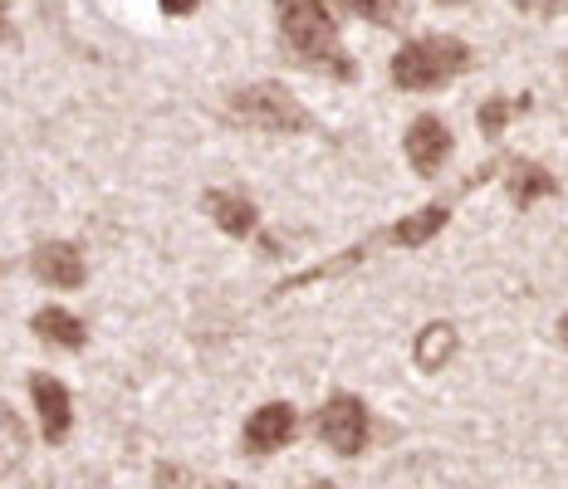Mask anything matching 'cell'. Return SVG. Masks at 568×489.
Listing matches in <instances>:
<instances>
[{
    "mask_svg": "<svg viewBox=\"0 0 568 489\" xmlns=\"http://www.w3.org/2000/svg\"><path fill=\"white\" fill-rule=\"evenodd\" d=\"M162 10H168V16H192V10L201 6V0H158Z\"/></svg>",
    "mask_w": 568,
    "mask_h": 489,
    "instance_id": "cell-19",
    "label": "cell"
},
{
    "mask_svg": "<svg viewBox=\"0 0 568 489\" xmlns=\"http://www.w3.org/2000/svg\"><path fill=\"white\" fill-rule=\"evenodd\" d=\"M231 118L245 128H260V133H304L310 128V113L280 89V83H251L231 99Z\"/></svg>",
    "mask_w": 568,
    "mask_h": 489,
    "instance_id": "cell-3",
    "label": "cell"
},
{
    "mask_svg": "<svg viewBox=\"0 0 568 489\" xmlns=\"http://www.w3.org/2000/svg\"><path fill=\"white\" fill-rule=\"evenodd\" d=\"M554 191H559V182H554L544 166H535V162L510 166V196L519 201V206H529V201H539V196H554Z\"/></svg>",
    "mask_w": 568,
    "mask_h": 489,
    "instance_id": "cell-11",
    "label": "cell"
},
{
    "mask_svg": "<svg viewBox=\"0 0 568 489\" xmlns=\"http://www.w3.org/2000/svg\"><path fill=\"white\" fill-rule=\"evenodd\" d=\"M6 34H10V26H6V16H0V40H6Z\"/></svg>",
    "mask_w": 568,
    "mask_h": 489,
    "instance_id": "cell-21",
    "label": "cell"
},
{
    "mask_svg": "<svg viewBox=\"0 0 568 489\" xmlns=\"http://www.w3.org/2000/svg\"><path fill=\"white\" fill-rule=\"evenodd\" d=\"M442 6H460V0H442Z\"/></svg>",
    "mask_w": 568,
    "mask_h": 489,
    "instance_id": "cell-23",
    "label": "cell"
},
{
    "mask_svg": "<svg viewBox=\"0 0 568 489\" xmlns=\"http://www.w3.org/2000/svg\"><path fill=\"white\" fill-rule=\"evenodd\" d=\"M34 333H40L44 343H59V348H69V353H79L84 348V324H79L74 314H64V308H40L34 314Z\"/></svg>",
    "mask_w": 568,
    "mask_h": 489,
    "instance_id": "cell-10",
    "label": "cell"
},
{
    "mask_svg": "<svg viewBox=\"0 0 568 489\" xmlns=\"http://www.w3.org/2000/svg\"><path fill=\"white\" fill-rule=\"evenodd\" d=\"M310 489H334V485H310Z\"/></svg>",
    "mask_w": 568,
    "mask_h": 489,
    "instance_id": "cell-22",
    "label": "cell"
},
{
    "mask_svg": "<svg viewBox=\"0 0 568 489\" xmlns=\"http://www.w3.org/2000/svg\"><path fill=\"white\" fill-rule=\"evenodd\" d=\"M158 489H221V485H206V480H196V475L176 470V465H162V470H158Z\"/></svg>",
    "mask_w": 568,
    "mask_h": 489,
    "instance_id": "cell-17",
    "label": "cell"
},
{
    "mask_svg": "<svg viewBox=\"0 0 568 489\" xmlns=\"http://www.w3.org/2000/svg\"><path fill=\"white\" fill-rule=\"evenodd\" d=\"M334 6L358 20H373V26H397L402 20V0H334Z\"/></svg>",
    "mask_w": 568,
    "mask_h": 489,
    "instance_id": "cell-15",
    "label": "cell"
},
{
    "mask_svg": "<svg viewBox=\"0 0 568 489\" xmlns=\"http://www.w3.org/2000/svg\"><path fill=\"white\" fill-rule=\"evenodd\" d=\"M559 338L568 343V314H564V324H559Z\"/></svg>",
    "mask_w": 568,
    "mask_h": 489,
    "instance_id": "cell-20",
    "label": "cell"
},
{
    "mask_svg": "<svg viewBox=\"0 0 568 489\" xmlns=\"http://www.w3.org/2000/svg\"><path fill=\"white\" fill-rule=\"evenodd\" d=\"M26 456V421L0 401V475H10Z\"/></svg>",
    "mask_w": 568,
    "mask_h": 489,
    "instance_id": "cell-13",
    "label": "cell"
},
{
    "mask_svg": "<svg viewBox=\"0 0 568 489\" xmlns=\"http://www.w3.org/2000/svg\"><path fill=\"white\" fill-rule=\"evenodd\" d=\"M318 436H324L338 456H358V450L368 446V411H363V401L338 391V397L318 411Z\"/></svg>",
    "mask_w": 568,
    "mask_h": 489,
    "instance_id": "cell-4",
    "label": "cell"
},
{
    "mask_svg": "<svg viewBox=\"0 0 568 489\" xmlns=\"http://www.w3.org/2000/svg\"><path fill=\"white\" fill-rule=\"evenodd\" d=\"M34 274H40L50 289H79V284H84V255L64 241L40 245L34 249Z\"/></svg>",
    "mask_w": 568,
    "mask_h": 489,
    "instance_id": "cell-8",
    "label": "cell"
},
{
    "mask_svg": "<svg viewBox=\"0 0 568 489\" xmlns=\"http://www.w3.org/2000/svg\"><path fill=\"white\" fill-rule=\"evenodd\" d=\"M446 157H452V128H446L442 118H432V113L417 118L412 133H407V162L417 166L422 176H436Z\"/></svg>",
    "mask_w": 568,
    "mask_h": 489,
    "instance_id": "cell-5",
    "label": "cell"
},
{
    "mask_svg": "<svg viewBox=\"0 0 568 489\" xmlns=\"http://www.w3.org/2000/svg\"><path fill=\"white\" fill-rule=\"evenodd\" d=\"M206 211L221 231L235 235V241L255 235V201L241 196V191H206Z\"/></svg>",
    "mask_w": 568,
    "mask_h": 489,
    "instance_id": "cell-9",
    "label": "cell"
},
{
    "mask_svg": "<svg viewBox=\"0 0 568 489\" xmlns=\"http://www.w3.org/2000/svg\"><path fill=\"white\" fill-rule=\"evenodd\" d=\"M30 397H34V407H40V426H44V436H50V446H59V440L69 436V426H74V407H69V391H64V381H54V377H30Z\"/></svg>",
    "mask_w": 568,
    "mask_h": 489,
    "instance_id": "cell-6",
    "label": "cell"
},
{
    "mask_svg": "<svg viewBox=\"0 0 568 489\" xmlns=\"http://www.w3.org/2000/svg\"><path fill=\"white\" fill-rule=\"evenodd\" d=\"M280 34H284V50L300 59L304 69L353 79V59L343 54L334 16H328L324 0H280Z\"/></svg>",
    "mask_w": 568,
    "mask_h": 489,
    "instance_id": "cell-1",
    "label": "cell"
},
{
    "mask_svg": "<svg viewBox=\"0 0 568 489\" xmlns=\"http://www.w3.org/2000/svg\"><path fill=\"white\" fill-rule=\"evenodd\" d=\"M446 221H452V211H446V206H422L417 216H407V221L397 225L393 241H397V245H407V249H412V245H426Z\"/></svg>",
    "mask_w": 568,
    "mask_h": 489,
    "instance_id": "cell-12",
    "label": "cell"
},
{
    "mask_svg": "<svg viewBox=\"0 0 568 489\" xmlns=\"http://www.w3.org/2000/svg\"><path fill=\"white\" fill-rule=\"evenodd\" d=\"M290 436H294V407H284V401H270L245 421V450H255V456L290 446Z\"/></svg>",
    "mask_w": 568,
    "mask_h": 489,
    "instance_id": "cell-7",
    "label": "cell"
},
{
    "mask_svg": "<svg viewBox=\"0 0 568 489\" xmlns=\"http://www.w3.org/2000/svg\"><path fill=\"white\" fill-rule=\"evenodd\" d=\"M519 109H525V99H490V103L480 109V133H490V137H495Z\"/></svg>",
    "mask_w": 568,
    "mask_h": 489,
    "instance_id": "cell-16",
    "label": "cell"
},
{
    "mask_svg": "<svg viewBox=\"0 0 568 489\" xmlns=\"http://www.w3.org/2000/svg\"><path fill=\"white\" fill-rule=\"evenodd\" d=\"M452 353H456V333L446 328V324H432V328L422 333V343H417V367L432 373V367H442Z\"/></svg>",
    "mask_w": 568,
    "mask_h": 489,
    "instance_id": "cell-14",
    "label": "cell"
},
{
    "mask_svg": "<svg viewBox=\"0 0 568 489\" xmlns=\"http://www.w3.org/2000/svg\"><path fill=\"white\" fill-rule=\"evenodd\" d=\"M515 6L529 16H559V10H568V0H515Z\"/></svg>",
    "mask_w": 568,
    "mask_h": 489,
    "instance_id": "cell-18",
    "label": "cell"
},
{
    "mask_svg": "<svg viewBox=\"0 0 568 489\" xmlns=\"http://www.w3.org/2000/svg\"><path fill=\"white\" fill-rule=\"evenodd\" d=\"M470 50L452 34H432V40H412L393 59V83L397 89H436V83L466 74Z\"/></svg>",
    "mask_w": 568,
    "mask_h": 489,
    "instance_id": "cell-2",
    "label": "cell"
}]
</instances>
